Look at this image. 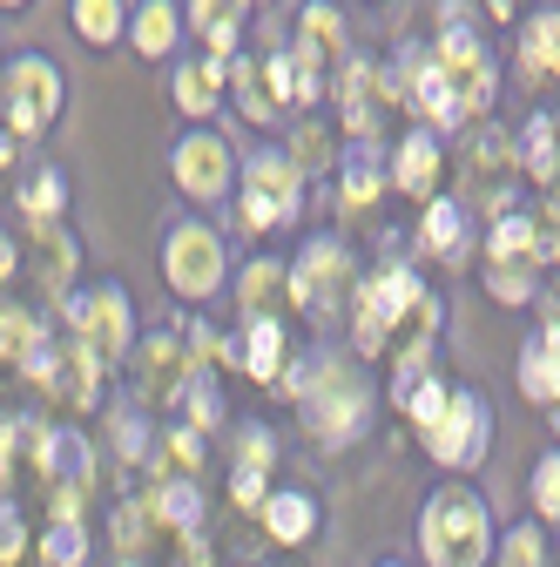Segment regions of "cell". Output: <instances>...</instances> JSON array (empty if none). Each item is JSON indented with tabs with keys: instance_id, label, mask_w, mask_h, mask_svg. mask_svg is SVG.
<instances>
[{
	"instance_id": "cell-1",
	"label": "cell",
	"mask_w": 560,
	"mask_h": 567,
	"mask_svg": "<svg viewBox=\"0 0 560 567\" xmlns=\"http://www.w3.org/2000/svg\"><path fill=\"white\" fill-rule=\"evenodd\" d=\"M433 331H439V298L418 284V270L385 264L378 277L359 284V305H352V344H359V359H392L398 372L405 365H426Z\"/></svg>"
},
{
	"instance_id": "cell-2",
	"label": "cell",
	"mask_w": 560,
	"mask_h": 567,
	"mask_svg": "<svg viewBox=\"0 0 560 567\" xmlns=\"http://www.w3.org/2000/svg\"><path fill=\"white\" fill-rule=\"evenodd\" d=\"M486 547H494V514H486L479 493L446 486L418 514V554L433 567H486Z\"/></svg>"
},
{
	"instance_id": "cell-3",
	"label": "cell",
	"mask_w": 560,
	"mask_h": 567,
	"mask_svg": "<svg viewBox=\"0 0 560 567\" xmlns=\"http://www.w3.org/2000/svg\"><path fill=\"white\" fill-rule=\"evenodd\" d=\"M61 102H68V75L48 61V54H14L0 68V128L14 142H34L61 122Z\"/></svg>"
},
{
	"instance_id": "cell-4",
	"label": "cell",
	"mask_w": 560,
	"mask_h": 567,
	"mask_svg": "<svg viewBox=\"0 0 560 567\" xmlns=\"http://www.w3.org/2000/svg\"><path fill=\"white\" fill-rule=\"evenodd\" d=\"M61 318H68V338L89 344L108 372L135 351V305H128V291H122L115 277L82 284V291H68V298H61Z\"/></svg>"
},
{
	"instance_id": "cell-5",
	"label": "cell",
	"mask_w": 560,
	"mask_h": 567,
	"mask_svg": "<svg viewBox=\"0 0 560 567\" xmlns=\"http://www.w3.org/2000/svg\"><path fill=\"white\" fill-rule=\"evenodd\" d=\"M224 277H230V250H224L217 230H209L203 217L169 224V237H163V284H169L183 305L217 298V291H224Z\"/></svg>"
},
{
	"instance_id": "cell-6",
	"label": "cell",
	"mask_w": 560,
	"mask_h": 567,
	"mask_svg": "<svg viewBox=\"0 0 560 567\" xmlns=\"http://www.w3.org/2000/svg\"><path fill=\"white\" fill-rule=\"evenodd\" d=\"M298 196H304V169L291 150H257L243 156V230H284L298 217Z\"/></svg>"
},
{
	"instance_id": "cell-7",
	"label": "cell",
	"mask_w": 560,
	"mask_h": 567,
	"mask_svg": "<svg viewBox=\"0 0 560 567\" xmlns=\"http://www.w3.org/2000/svg\"><path fill=\"white\" fill-rule=\"evenodd\" d=\"M426 61H433L439 89L453 95L459 122H466V115H479L486 102H494V82H500V75H494V48H486L466 21H453V28L433 41V54H426Z\"/></svg>"
},
{
	"instance_id": "cell-8",
	"label": "cell",
	"mask_w": 560,
	"mask_h": 567,
	"mask_svg": "<svg viewBox=\"0 0 560 567\" xmlns=\"http://www.w3.org/2000/svg\"><path fill=\"white\" fill-rule=\"evenodd\" d=\"M365 412H372V392L359 372H344L338 359H318V385L304 392V419H311V440L318 446H352L365 433Z\"/></svg>"
},
{
	"instance_id": "cell-9",
	"label": "cell",
	"mask_w": 560,
	"mask_h": 567,
	"mask_svg": "<svg viewBox=\"0 0 560 567\" xmlns=\"http://www.w3.org/2000/svg\"><path fill=\"white\" fill-rule=\"evenodd\" d=\"M169 176H176V189L189 203H224L230 183H237V156H230V142L217 128H189L169 150Z\"/></svg>"
},
{
	"instance_id": "cell-10",
	"label": "cell",
	"mask_w": 560,
	"mask_h": 567,
	"mask_svg": "<svg viewBox=\"0 0 560 567\" xmlns=\"http://www.w3.org/2000/svg\"><path fill=\"white\" fill-rule=\"evenodd\" d=\"M486 440H494V412H486L479 392H453L446 412L426 425V453H433L439 466H453V473L479 466V460H486Z\"/></svg>"
},
{
	"instance_id": "cell-11",
	"label": "cell",
	"mask_w": 560,
	"mask_h": 567,
	"mask_svg": "<svg viewBox=\"0 0 560 567\" xmlns=\"http://www.w3.org/2000/svg\"><path fill=\"white\" fill-rule=\"evenodd\" d=\"M344 291H352V257H344V244L311 237L291 264V305L311 311V318H331L344 305Z\"/></svg>"
},
{
	"instance_id": "cell-12",
	"label": "cell",
	"mask_w": 560,
	"mask_h": 567,
	"mask_svg": "<svg viewBox=\"0 0 560 567\" xmlns=\"http://www.w3.org/2000/svg\"><path fill=\"white\" fill-rule=\"evenodd\" d=\"M28 453H34V466L48 473V486H82L89 493V480H95V446L75 433V425H28Z\"/></svg>"
},
{
	"instance_id": "cell-13",
	"label": "cell",
	"mask_w": 560,
	"mask_h": 567,
	"mask_svg": "<svg viewBox=\"0 0 560 567\" xmlns=\"http://www.w3.org/2000/svg\"><path fill=\"white\" fill-rule=\"evenodd\" d=\"M338 102H344V128H352V142H372L378 135V115L392 102V82L378 75V61H344Z\"/></svg>"
},
{
	"instance_id": "cell-14",
	"label": "cell",
	"mask_w": 560,
	"mask_h": 567,
	"mask_svg": "<svg viewBox=\"0 0 560 567\" xmlns=\"http://www.w3.org/2000/svg\"><path fill=\"white\" fill-rule=\"evenodd\" d=\"M520 392L533 405H560V318L520 344Z\"/></svg>"
},
{
	"instance_id": "cell-15",
	"label": "cell",
	"mask_w": 560,
	"mask_h": 567,
	"mask_svg": "<svg viewBox=\"0 0 560 567\" xmlns=\"http://www.w3.org/2000/svg\"><path fill=\"white\" fill-rule=\"evenodd\" d=\"M250 8H257V0H189L183 21L209 41V61H230L237 41H243V14H250Z\"/></svg>"
},
{
	"instance_id": "cell-16",
	"label": "cell",
	"mask_w": 560,
	"mask_h": 567,
	"mask_svg": "<svg viewBox=\"0 0 560 567\" xmlns=\"http://www.w3.org/2000/svg\"><path fill=\"white\" fill-rule=\"evenodd\" d=\"M14 209L28 217V230L41 237V230H54L61 224V209H68V176L54 169V163H34L21 183H14Z\"/></svg>"
},
{
	"instance_id": "cell-17",
	"label": "cell",
	"mask_w": 560,
	"mask_h": 567,
	"mask_svg": "<svg viewBox=\"0 0 560 567\" xmlns=\"http://www.w3.org/2000/svg\"><path fill=\"white\" fill-rule=\"evenodd\" d=\"M439 169H446V156H439V135H433V128H412V135L398 142L392 183H398L405 196H418V203H426V196H433V183H439Z\"/></svg>"
},
{
	"instance_id": "cell-18",
	"label": "cell",
	"mask_w": 560,
	"mask_h": 567,
	"mask_svg": "<svg viewBox=\"0 0 560 567\" xmlns=\"http://www.w3.org/2000/svg\"><path fill=\"white\" fill-rule=\"evenodd\" d=\"M176 41H183V14L169 8V0H143V8L128 14V48L143 61H169Z\"/></svg>"
},
{
	"instance_id": "cell-19",
	"label": "cell",
	"mask_w": 560,
	"mask_h": 567,
	"mask_svg": "<svg viewBox=\"0 0 560 567\" xmlns=\"http://www.w3.org/2000/svg\"><path fill=\"white\" fill-rule=\"evenodd\" d=\"M224 82H230V61H176V109L189 122H209Z\"/></svg>"
},
{
	"instance_id": "cell-20",
	"label": "cell",
	"mask_w": 560,
	"mask_h": 567,
	"mask_svg": "<svg viewBox=\"0 0 560 567\" xmlns=\"http://www.w3.org/2000/svg\"><path fill=\"white\" fill-rule=\"evenodd\" d=\"M68 28L89 48H115L128 41V0H68Z\"/></svg>"
},
{
	"instance_id": "cell-21",
	"label": "cell",
	"mask_w": 560,
	"mask_h": 567,
	"mask_svg": "<svg viewBox=\"0 0 560 567\" xmlns=\"http://www.w3.org/2000/svg\"><path fill=\"white\" fill-rule=\"evenodd\" d=\"M149 520L169 527V534H183V540H196V527H203V493L189 480H163L149 493Z\"/></svg>"
},
{
	"instance_id": "cell-22",
	"label": "cell",
	"mask_w": 560,
	"mask_h": 567,
	"mask_svg": "<svg viewBox=\"0 0 560 567\" xmlns=\"http://www.w3.org/2000/svg\"><path fill=\"white\" fill-rule=\"evenodd\" d=\"M486 264H533L540 270V224L520 217V209H507L494 224V237H486Z\"/></svg>"
},
{
	"instance_id": "cell-23",
	"label": "cell",
	"mask_w": 560,
	"mask_h": 567,
	"mask_svg": "<svg viewBox=\"0 0 560 567\" xmlns=\"http://www.w3.org/2000/svg\"><path fill=\"white\" fill-rule=\"evenodd\" d=\"M237 359H243V372L263 379V385H270V379H284V324H277V318H250Z\"/></svg>"
},
{
	"instance_id": "cell-24",
	"label": "cell",
	"mask_w": 560,
	"mask_h": 567,
	"mask_svg": "<svg viewBox=\"0 0 560 567\" xmlns=\"http://www.w3.org/2000/svg\"><path fill=\"white\" fill-rule=\"evenodd\" d=\"M135 351H143V365H149V385H163V392L176 399L183 379H189V351H183V338H176V331H149V338H135Z\"/></svg>"
},
{
	"instance_id": "cell-25",
	"label": "cell",
	"mask_w": 560,
	"mask_h": 567,
	"mask_svg": "<svg viewBox=\"0 0 560 567\" xmlns=\"http://www.w3.org/2000/svg\"><path fill=\"white\" fill-rule=\"evenodd\" d=\"M257 514H263L270 540H284V547L311 540V527H318V507H311V493H270V501H263Z\"/></svg>"
},
{
	"instance_id": "cell-26",
	"label": "cell",
	"mask_w": 560,
	"mask_h": 567,
	"mask_svg": "<svg viewBox=\"0 0 560 567\" xmlns=\"http://www.w3.org/2000/svg\"><path fill=\"white\" fill-rule=\"evenodd\" d=\"M520 75H527V82L560 75V14H553V8H547L540 21H527V34H520Z\"/></svg>"
},
{
	"instance_id": "cell-27",
	"label": "cell",
	"mask_w": 560,
	"mask_h": 567,
	"mask_svg": "<svg viewBox=\"0 0 560 567\" xmlns=\"http://www.w3.org/2000/svg\"><path fill=\"white\" fill-rule=\"evenodd\" d=\"M230 82H237V109L250 115V122H270L277 109V89H270V68H263V54H243V61H230Z\"/></svg>"
},
{
	"instance_id": "cell-28",
	"label": "cell",
	"mask_w": 560,
	"mask_h": 567,
	"mask_svg": "<svg viewBox=\"0 0 560 567\" xmlns=\"http://www.w3.org/2000/svg\"><path fill=\"white\" fill-rule=\"evenodd\" d=\"M553 163H560V122H553V115H533V122L520 128V169L547 189Z\"/></svg>"
},
{
	"instance_id": "cell-29",
	"label": "cell",
	"mask_w": 560,
	"mask_h": 567,
	"mask_svg": "<svg viewBox=\"0 0 560 567\" xmlns=\"http://www.w3.org/2000/svg\"><path fill=\"white\" fill-rule=\"evenodd\" d=\"M378 189H385V169H378V142H352V150H344V203H352V209H365Z\"/></svg>"
},
{
	"instance_id": "cell-30",
	"label": "cell",
	"mask_w": 560,
	"mask_h": 567,
	"mask_svg": "<svg viewBox=\"0 0 560 567\" xmlns=\"http://www.w3.org/2000/svg\"><path fill=\"white\" fill-rule=\"evenodd\" d=\"M418 244L433 257H466V209L459 203H433L426 224H418Z\"/></svg>"
},
{
	"instance_id": "cell-31",
	"label": "cell",
	"mask_w": 560,
	"mask_h": 567,
	"mask_svg": "<svg viewBox=\"0 0 560 567\" xmlns=\"http://www.w3.org/2000/svg\"><path fill=\"white\" fill-rule=\"evenodd\" d=\"M277 291H291V264H270V257H257V264L243 270V284H237V298H243L250 318H270V298H277Z\"/></svg>"
},
{
	"instance_id": "cell-32",
	"label": "cell",
	"mask_w": 560,
	"mask_h": 567,
	"mask_svg": "<svg viewBox=\"0 0 560 567\" xmlns=\"http://www.w3.org/2000/svg\"><path fill=\"white\" fill-rule=\"evenodd\" d=\"M41 338H48V324L28 305H0V359H8V365H21Z\"/></svg>"
},
{
	"instance_id": "cell-33",
	"label": "cell",
	"mask_w": 560,
	"mask_h": 567,
	"mask_svg": "<svg viewBox=\"0 0 560 567\" xmlns=\"http://www.w3.org/2000/svg\"><path fill=\"white\" fill-rule=\"evenodd\" d=\"M176 399H183V412H189V425H196V433H209V425L224 419V392H217V372H189Z\"/></svg>"
},
{
	"instance_id": "cell-34",
	"label": "cell",
	"mask_w": 560,
	"mask_h": 567,
	"mask_svg": "<svg viewBox=\"0 0 560 567\" xmlns=\"http://www.w3.org/2000/svg\"><path fill=\"white\" fill-rule=\"evenodd\" d=\"M298 41H304V48H318V54H338V48H344V21H338V8L311 0V8L298 14Z\"/></svg>"
},
{
	"instance_id": "cell-35",
	"label": "cell",
	"mask_w": 560,
	"mask_h": 567,
	"mask_svg": "<svg viewBox=\"0 0 560 567\" xmlns=\"http://www.w3.org/2000/svg\"><path fill=\"white\" fill-rule=\"evenodd\" d=\"M486 291H494L500 305H527L540 291V270L533 264H486Z\"/></svg>"
},
{
	"instance_id": "cell-36",
	"label": "cell",
	"mask_w": 560,
	"mask_h": 567,
	"mask_svg": "<svg viewBox=\"0 0 560 567\" xmlns=\"http://www.w3.org/2000/svg\"><path fill=\"white\" fill-rule=\"evenodd\" d=\"M41 560L48 567H89V527H48L41 534Z\"/></svg>"
},
{
	"instance_id": "cell-37",
	"label": "cell",
	"mask_w": 560,
	"mask_h": 567,
	"mask_svg": "<svg viewBox=\"0 0 560 567\" xmlns=\"http://www.w3.org/2000/svg\"><path fill=\"white\" fill-rule=\"evenodd\" d=\"M115 453L122 460H143L149 453V419H143V405H115Z\"/></svg>"
},
{
	"instance_id": "cell-38",
	"label": "cell",
	"mask_w": 560,
	"mask_h": 567,
	"mask_svg": "<svg viewBox=\"0 0 560 567\" xmlns=\"http://www.w3.org/2000/svg\"><path fill=\"white\" fill-rule=\"evenodd\" d=\"M21 372H28V385H41V392H61V344H54V331L21 359Z\"/></svg>"
},
{
	"instance_id": "cell-39",
	"label": "cell",
	"mask_w": 560,
	"mask_h": 567,
	"mask_svg": "<svg viewBox=\"0 0 560 567\" xmlns=\"http://www.w3.org/2000/svg\"><path fill=\"white\" fill-rule=\"evenodd\" d=\"M533 507H540V520H560V453H547L533 466Z\"/></svg>"
},
{
	"instance_id": "cell-40",
	"label": "cell",
	"mask_w": 560,
	"mask_h": 567,
	"mask_svg": "<svg viewBox=\"0 0 560 567\" xmlns=\"http://www.w3.org/2000/svg\"><path fill=\"white\" fill-rule=\"evenodd\" d=\"M143 540H149V507H135V501L115 507V547L135 560V554H143Z\"/></svg>"
},
{
	"instance_id": "cell-41",
	"label": "cell",
	"mask_w": 560,
	"mask_h": 567,
	"mask_svg": "<svg viewBox=\"0 0 560 567\" xmlns=\"http://www.w3.org/2000/svg\"><path fill=\"white\" fill-rule=\"evenodd\" d=\"M21 554H28V520L14 501H0V567H14Z\"/></svg>"
},
{
	"instance_id": "cell-42",
	"label": "cell",
	"mask_w": 560,
	"mask_h": 567,
	"mask_svg": "<svg viewBox=\"0 0 560 567\" xmlns=\"http://www.w3.org/2000/svg\"><path fill=\"white\" fill-rule=\"evenodd\" d=\"M270 460H277V440L263 433V425H250V433L237 440V473H263Z\"/></svg>"
},
{
	"instance_id": "cell-43",
	"label": "cell",
	"mask_w": 560,
	"mask_h": 567,
	"mask_svg": "<svg viewBox=\"0 0 560 567\" xmlns=\"http://www.w3.org/2000/svg\"><path fill=\"white\" fill-rule=\"evenodd\" d=\"M507 567H547L540 527H514V534H507Z\"/></svg>"
},
{
	"instance_id": "cell-44",
	"label": "cell",
	"mask_w": 560,
	"mask_h": 567,
	"mask_svg": "<svg viewBox=\"0 0 560 567\" xmlns=\"http://www.w3.org/2000/svg\"><path fill=\"white\" fill-rule=\"evenodd\" d=\"M230 493H237V507H263L270 493H263V473H230Z\"/></svg>"
},
{
	"instance_id": "cell-45",
	"label": "cell",
	"mask_w": 560,
	"mask_h": 567,
	"mask_svg": "<svg viewBox=\"0 0 560 567\" xmlns=\"http://www.w3.org/2000/svg\"><path fill=\"white\" fill-rule=\"evenodd\" d=\"M14 270H21V244L0 230V284H14Z\"/></svg>"
},
{
	"instance_id": "cell-46",
	"label": "cell",
	"mask_w": 560,
	"mask_h": 567,
	"mask_svg": "<svg viewBox=\"0 0 560 567\" xmlns=\"http://www.w3.org/2000/svg\"><path fill=\"white\" fill-rule=\"evenodd\" d=\"M14 163H21V150H14V135H8V128H0V183H8V176H14Z\"/></svg>"
},
{
	"instance_id": "cell-47",
	"label": "cell",
	"mask_w": 560,
	"mask_h": 567,
	"mask_svg": "<svg viewBox=\"0 0 560 567\" xmlns=\"http://www.w3.org/2000/svg\"><path fill=\"white\" fill-rule=\"evenodd\" d=\"M547 203H553V217H560V163H553V176H547Z\"/></svg>"
},
{
	"instance_id": "cell-48",
	"label": "cell",
	"mask_w": 560,
	"mask_h": 567,
	"mask_svg": "<svg viewBox=\"0 0 560 567\" xmlns=\"http://www.w3.org/2000/svg\"><path fill=\"white\" fill-rule=\"evenodd\" d=\"M28 8V0H0V14H21Z\"/></svg>"
},
{
	"instance_id": "cell-49",
	"label": "cell",
	"mask_w": 560,
	"mask_h": 567,
	"mask_svg": "<svg viewBox=\"0 0 560 567\" xmlns=\"http://www.w3.org/2000/svg\"><path fill=\"white\" fill-rule=\"evenodd\" d=\"M514 8H520V0H494V14H514Z\"/></svg>"
},
{
	"instance_id": "cell-50",
	"label": "cell",
	"mask_w": 560,
	"mask_h": 567,
	"mask_svg": "<svg viewBox=\"0 0 560 567\" xmlns=\"http://www.w3.org/2000/svg\"><path fill=\"white\" fill-rule=\"evenodd\" d=\"M553 433H560V405H553Z\"/></svg>"
},
{
	"instance_id": "cell-51",
	"label": "cell",
	"mask_w": 560,
	"mask_h": 567,
	"mask_svg": "<svg viewBox=\"0 0 560 567\" xmlns=\"http://www.w3.org/2000/svg\"><path fill=\"white\" fill-rule=\"evenodd\" d=\"M385 567H398V560H385Z\"/></svg>"
},
{
	"instance_id": "cell-52",
	"label": "cell",
	"mask_w": 560,
	"mask_h": 567,
	"mask_svg": "<svg viewBox=\"0 0 560 567\" xmlns=\"http://www.w3.org/2000/svg\"><path fill=\"white\" fill-rule=\"evenodd\" d=\"M128 567H135V560H128Z\"/></svg>"
}]
</instances>
